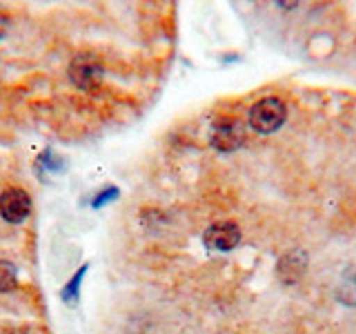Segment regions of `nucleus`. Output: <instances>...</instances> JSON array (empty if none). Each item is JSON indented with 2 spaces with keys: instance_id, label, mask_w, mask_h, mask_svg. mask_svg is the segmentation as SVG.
Here are the masks:
<instances>
[{
  "instance_id": "nucleus-3",
  "label": "nucleus",
  "mask_w": 356,
  "mask_h": 334,
  "mask_svg": "<svg viewBox=\"0 0 356 334\" xmlns=\"http://www.w3.org/2000/svg\"><path fill=\"white\" fill-rule=\"evenodd\" d=\"M203 243L211 252H229L241 243V228L234 221H218L205 230Z\"/></svg>"
},
{
  "instance_id": "nucleus-5",
  "label": "nucleus",
  "mask_w": 356,
  "mask_h": 334,
  "mask_svg": "<svg viewBox=\"0 0 356 334\" xmlns=\"http://www.w3.org/2000/svg\"><path fill=\"white\" fill-rule=\"evenodd\" d=\"M245 141V127L236 118H222L214 125L211 132V145L220 152H234L238 150Z\"/></svg>"
},
{
  "instance_id": "nucleus-6",
  "label": "nucleus",
  "mask_w": 356,
  "mask_h": 334,
  "mask_svg": "<svg viewBox=\"0 0 356 334\" xmlns=\"http://www.w3.org/2000/svg\"><path fill=\"white\" fill-rule=\"evenodd\" d=\"M18 285L16 267L9 261H0V292H11Z\"/></svg>"
},
{
  "instance_id": "nucleus-4",
  "label": "nucleus",
  "mask_w": 356,
  "mask_h": 334,
  "mask_svg": "<svg viewBox=\"0 0 356 334\" xmlns=\"http://www.w3.org/2000/svg\"><path fill=\"white\" fill-rule=\"evenodd\" d=\"M31 212V198L25 189L20 187H9L0 194V216L7 223H22Z\"/></svg>"
},
{
  "instance_id": "nucleus-2",
  "label": "nucleus",
  "mask_w": 356,
  "mask_h": 334,
  "mask_svg": "<svg viewBox=\"0 0 356 334\" xmlns=\"http://www.w3.org/2000/svg\"><path fill=\"white\" fill-rule=\"evenodd\" d=\"M70 76L78 87L85 89V92H94V89H98L100 81H103V65H100L96 56L81 54L72 61Z\"/></svg>"
},
{
  "instance_id": "nucleus-1",
  "label": "nucleus",
  "mask_w": 356,
  "mask_h": 334,
  "mask_svg": "<svg viewBox=\"0 0 356 334\" xmlns=\"http://www.w3.org/2000/svg\"><path fill=\"white\" fill-rule=\"evenodd\" d=\"M285 118H287V107L276 96L261 98L250 109V127L259 134H274L276 129L283 127Z\"/></svg>"
}]
</instances>
